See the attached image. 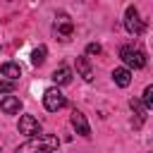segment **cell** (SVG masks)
<instances>
[{
	"instance_id": "obj_6",
	"label": "cell",
	"mask_w": 153,
	"mask_h": 153,
	"mask_svg": "<svg viewBox=\"0 0 153 153\" xmlns=\"http://www.w3.org/2000/svg\"><path fill=\"white\" fill-rule=\"evenodd\" d=\"M19 134L38 136V134H41V122H38L33 115H22V117H19Z\"/></svg>"
},
{
	"instance_id": "obj_2",
	"label": "cell",
	"mask_w": 153,
	"mask_h": 153,
	"mask_svg": "<svg viewBox=\"0 0 153 153\" xmlns=\"http://www.w3.org/2000/svg\"><path fill=\"white\" fill-rule=\"evenodd\" d=\"M120 57L129 69H141L146 67V53L139 45H122L120 48Z\"/></svg>"
},
{
	"instance_id": "obj_9",
	"label": "cell",
	"mask_w": 153,
	"mask_h": 153,
	"mask_svg": "<svg viewBox=\"0 0 153 153\" xmlns=\"http://www.w3.org/2000/svg\"><path fill=\"white\" fill-rule=\"evenodd\" d=\"M112 81H115L117 86L127 88V86L131 84V72H129V67H115V69H112Z\"/></svg>"
},
{
	"instance_id": "obj_17",
	"label": "cell",
	"mask_w": 153,
	"mask_h": 153,
	"mask_svg": "<svg viewBox=\"0 0 153 153\" xmlns=\"http://www.w3.org/2000/svg\"><path fill=\"white\" fill-rule=\"evenodd\" d=\"M86 53H88V55H100L103 48H100L98 43H88V45H86Z\"/></svg>"
},
{
	"instance_id": "obj_4",
	"label": "cell",
	"mask_w": 153,
	"mask_h": 153,
	"mask_svg": "<svg viewBox=\"0 0 153 153\" xmlns=\"http://www.w3.org/2000/svg\"><path fill=\"white\" fill-rule=\"evenodd\" d=\"M43 105H45L48 112H57V110H62V108L67 105V98L62 96V91H60L57 86H53V88H45V93H43Z\"/></svg>"
},
{
	"instance_id": "obj_1",
	"label": "cell",
	"mask_w": 153,
	"mask_h": 153,
	"mask_svg": "<svg viewBox=\"0 0 153 153\" xmlns=\"http://www.w3.org/2000/svg\"><path fill=\"white\" fill-rule=\"evenodd\" d=\"M57 146H60L57 136L38 134V136H31L26 143L17 146V151H14V153H53V151H57Z\"/></svg>"
},
{
	"instance_id": "obj_18",
	"label": "cell",
	"mask_w": 153,
	"mask_h": 153,
	"mask_svg": "<svg viewBox=\"0 0 153 153\" xmlns=\"http://www.w3.org/2000/svg\"><path fill=\"white\" fill-rule=\"evenodd\" d=\"M53 153H55V151H53Z\"/></svg>"
},
{
	"instance_id": "obj_12",
	"label": "cell",
	"mask_w": 153,
	"mask_h": 153,
	"mask_svg": "<svg viewBox=\"0 0 153 153\" xmlns=\"http://www.w3.org/2000/svg\"><path fill=\"white\" fill-rule=\"evenodd\" d=\"M76 72H79V76H84V81H93V69L86 57H76Z\"/></svg>"
},
{
	"instance_id": "obj_16",
	"label": "cell",
	"mask_w": 153,
	"mask_h": 153,
	"mask_svg": "<svg viewBox=\"0 0 153 153\" xmlns=\"http://www.w3.org/2000/svg\"><path fill=\"white\" fill-rule=\"evenodd\" d=\"M14 91V81L12 79H0V93H12Z\"/></svg>"
},
{
	"instance_id": "obj_7",
	"label": "cell",
	"mask_w": 153,
	"mask_h": 153,
	"mask_svg": "<svg viewBox=\"0 0 153 153\" xmlns=\"http://www.w3.org/2000/svg\"><path fill=\"white\" fill-rule=\"evenodd\" d=\"M69 122H72V127L76 129V134H81V136H91V127H88V122H86L84 112L74 110V112H72V117H69Z\"/></svg>"
},
{
	"instance_id": "obj_13",
	"label": "cell",
	"mask_w": 153,
	"mask_h": 153,
	"mask_svg": "<svg viewBox=\"0 0 153 153\" xmlns=\"http://www.w3.org/2000/svg\"><path fill=\"white\" fill-rule=\"evenodd\" d=\"M129 108H131V110H134V115H136V122H134V127L139 129V127L143 124V117H146V115H143V108H146V105H143V100H139V98H131V100H129Z\"/></svg>"
},
{
	"instance_id": "obj_5",
	"label": "cell",
	"mask_w": 153,
	"mask_h": 153,
	"mask_svg": "<svg viewBox=\"0 0 153 153\" xmlns=\"http://www.w3.org/2000/svg\"><path fill=\"white\" fill-rule=\"evenodd\" d=\"M53 29H55V36L60 41H69L72 33H74V24H72V19H69L67 12H57L55 14V26Z\"/></svg>"
},
{
	"instance_id": "obj_11",
	"label": "cell",
	"mask_w": 153,
	"mask_h": 153,
	"mask_svg": "<svg viewBox=\"0 0 153 153\" xmlns=\"http://www.w3.org/2000/svg\"><path fill=\"white\" fill-rule=\"evenodd\" d=\"M0 74L7 76V79H12V81H17V79L22 76V67H19L17 62H5V65L0 67Z\"/></svg>"
},
{
	"instance_id": "obj_14",
	"label": "cell",
	"mask_w": 153,
	"mask_h": 153,
	"mask_svg": "<svg viewBox=\"0 0 153 153\" xmlns=\"http://www.w3.org/2000/svg\"><path fill=\"white\" fill-rule=\"evenodd\" d=\"M45 55H48V48H45V45L33 48V53H31V65H33V67H41V65L45 62Z\"/></svg>"
},
{
	"instance_id": "obj_8",
	"label": "cell",
	"mask_w": 153,
	"mask_h": 153,
	"mask_svg": "<svg viewBox=\"0 0 153 153\" xmlns=\"http://www.w3.org/2000/svg\"><path fill=\"white\" fill-rule=\"evenodd\" d=\"M0 110H2L5 115H17V112L22 110V100H19L17 96H5V98L0 100Z\"/></svg>"
},
{
	"instance_id": "obj_10",
	"label": "cell",
	"mask_w": 153,
	"mask_h": 153,
	"mask_svg": "<svg viewBox=\"0 0 153 153\" xmlns=\"http://www.w3.org/2000/svg\"><path fill=\"white\" fill-rule=\"evenodd\" d=\"M53 81H55L57 86H65V84H69V81H72V69H69L67 65L57 67V69L53 72Z\"/></svg>"
},
{
	"instance_id": "obj_15",
	"label": "cell",
	"mask_w": 153,
	"mask_h": 153,
	"mask_svg": "<svg viewBox=\"0 0 153 153\" xmlns=\"http://www.w3.org/2000/svg\"><path fill=\"white\" fill-rule=\"evenodd\" d=\"M141 100H143V105H146L148 110H153V86H146V88H143V98H141Z\"/></svg>"
},
{
	"instance_id": "obj_3",
	"label": "cell",
	"mask_w": 153,
	"mask_h": 153,
	"mask_svg": "<svg viewBox=\"0 0 153 153\" xmlns=\"http://www.w3.org/2000/svg\"><path fill=\"white\" fill-rule=\"evenodd\" d=\"M124 29H127L131 36H139V33H143V29H146V22L139 17V10H136L134 5H129V7L124 10Z\"/></svg>"
}]
</instances>
